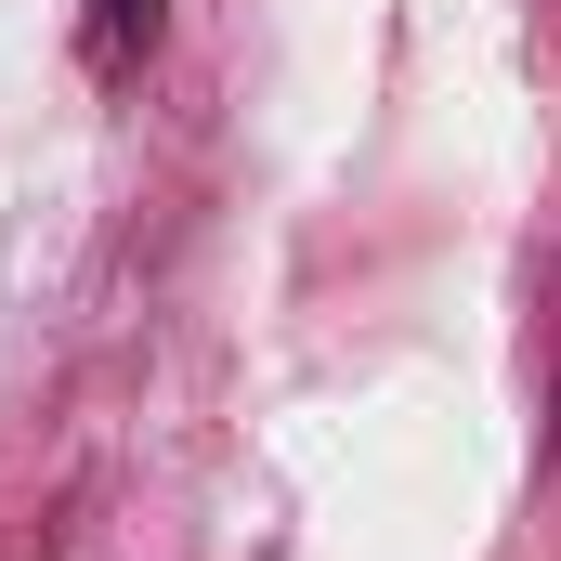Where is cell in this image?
<instances>
[{
	"label": "cell",
	"instance_id": "1",
	"mask_svg": "<svg viewBox=\"0 0 561 561\" xmlns=\"http://www.w3.org/2000/svg\"><path fill=\"white\" fill-rule=\"evenodd\" d=\"M157 13H170V0H79V66H92L105 92L157 53Z\"/></svg>",
	"mask_w": 561,
	"mask_h": 561
}]
</instances>
